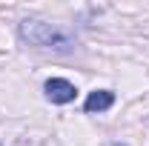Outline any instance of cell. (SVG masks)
<instances>
[{
    "mask_svg": "<svg viewBox=\"0 0 149 146\" xmlns=\"http://www.w3.org/2000/svg\"><path fill=\"white\" fill-rule=\"evenodd\" d=\"M20 37L23 43H29L32 49H43V52H55V55H66L74 49V35L66 29L43 23V20H23L20 23Z\"/></svg>",
    "mask_w": 149,
    "mask_h": 146,
    "instance_id": "obj_1",
    "label": "cell"
},
{
    "mask_svg": "<svg viewBox=\"0 0 149 146\" xmlns=\"http://www.w3.org/2000/svg\"><path fill=\"white\" fill-rule=\"evenodd\" d=\"M115 146H126V143H115Z\"/></svg>",
    "mask_w": 149,
    "mask_h": 146,
    "instance_id": "obj_4",
    "label": "cell"
},
{
    "mask_svg": "<svg viewBox=\"0 0 149 146\" xmlns=\"http://www.w3.org/2000/svg\"><path fill=\"white\" fill-rule=\"evenodd\" d=\"M46 97L52 100V103H72L77 89H74L69 80H63V77H52V80H46Z\"/></svg>",
    "mask_w": 149,
    "mask_h": 146,
    "instance_id": "obj_2",
    "label": "cell"
},
{
    "mask_svg": "<svg viewBox=\"0 0 149 146\" xmlns=\"http://www.w3.org/2000/svg\"><path fill=\"white\" fill-rule=\"evenodd\" d=\"M115 103V95L109 89H100V92H92L89 97H86V103H83V109L86 112H106Z\"/></svg>",
    "mask_w": 149,
    "mask_h": 146,
    "instance_id": "obj_3",
    "label": "cell"
}]
</instances>
